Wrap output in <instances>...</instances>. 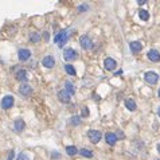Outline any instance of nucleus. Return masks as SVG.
<instances>
[{
	"instance_id": "393cba45",
	"label": "nucleus",
	"mask_w": 160,
	"mask_h": 160,
	"mask_svg": "<svg viewBox=\"0 0 160 160\" xmlns=\"http://www.w3.org/2000/svg\"><path fill=\"white\" fill-rule=\"evenodd\" d=\"M87 9H89V5L87 4H81L78 7V12H83V11H87Z\"/></svg>"
},
{
	"instance_id": "6ab92c4d",
	"label": "nucleus",
	"mask_w": 160,
	"mask_h": 160,
	"mask_svg": "<svg viewBox=\"0 0 160 160\" xmlns=\"http://www.w3.org/2000/svg\"><path fill=\"white\" fill-rule=\"evenodd\" d=\"M78 152H80V151L77 149V147H74V145H69V147H66V153H67L69 156H75Z\"/></svg>"
},
{
	"instance_id": "cd10ccee",
	"label": "nucleus",
	"mask_w": 160,
	"mask_h": 160,
	"mask_svg": "<svg viewBox=\"0 0 160 160\" xmlns=\"http://www.w3.org/2000/svg\"><path fill=\"white\" fill-rule=\"evenodd\" d=\"M14 159V151H9V153H8V159L7 160H12Z\"/></svg>"
},
{
	"instance_id": "c9c22d12",
	"label": "nucleus",
	"mask_w": 160,
	"mask_h": 160,
	"mask_svg": "<svg viewBox=\"0 0 160 160\" xmlns=\"http://www.w3.org/2000/svg\"><path fill=\"white\" fill-rule=\"evenodd\" d=\"M158 94H159V97H160V89H159V92H158Z\"/></svg>"
},
{
	"instance_id": "a878e982",
	"label": "nucleus",
	"mask_w": 160,
	"mask_h": 160,
	"mask_svg": "<svg viewBox=\"0 0 160 160\" xmlns=\"http://www.w3.org/2000/svg\"><path fill=\"white\" fill-rule=\"evenodd\" d=\"M16 160H28V156L24 152H22V153H19V156H18Z\"/></svg>"
},
{
	"instance_id": "7ed1b4c3",
	"label": "nucleus",
	"mask_w": 160,
	"mask_h": 160,
	"mask_svg": "<svg viewBox=\"0 0 160 160\" xmlns=\"http://www.w3.org/2000/svg\"><path fill=\"white\" fill-rule=\"evenodd\" d=\"M63 58H65V61L71 62V61H74V59L78 58V53L75 51L74 49H66L63 51Z\"/></svg>"
},
{
	"instance_id": "473e14b6",
	"label": "nucleus",
	"mask_w": 160,
	"mask_h": 160,
	"mask_svg": "<svg viewBox=\"0 0 160 160\" xmlns=\"http://www.w3.org/2000/svg\"><path fill=\"white\" fill-rule=\"evenodd\" d=\"M137 3H139V4H140V5H143V4H145V2H144V0H140V2H137Z\"/></svg>"
},
{
	"instance_id": "bb28decb",
	"label": "nucleus",
	"mask_w": 160,
	"mask_h": 160,
	"mask_svg": "<svg viewBox=\"0 0 160 160\" xmlns=\"http://www.w3.org/2000/svg\"><path fill=\"white\" fill-rule=\"evenodd\" d=\"M82 117H89V109L82 108Z\"/></svg>"
},
{
	"instance_id": "a211bd4d",
	"label": "nucleus",
	"mask_w": 160,
	"mask_h": 160,
	"mask_svg": "<svg viewBox=\"0 0 160 160\" xmlns=\"http://www.w3.org/2000/svg\"><path fill=\"white\" fill-rule=\"evenodd\" d=\"M65 87H66V92L70 94V96H73V94L75 93V86L70 82V81H66V82H65Z\"/></svg>"
},
{
	"instance_id": "7c9ffc66",
	"label": "nucleus",
	"mask_w": 160,
	"mask_h": 160,
	"mask_svg": "<svg viewBox=\"0 0 160 160\" xmlns=\"http://www.w3.org/2000/svg\"><path fill=\"white\" fill-rule=\"evenodd\" d=\"M43 36H45V39H46V40H49V34H47V32L43 34Z\"/></svg>"
},
{
	"instance_id": "4be33fe9",
	"label": "nucleus",
	"mask_w": 160,
	"mask_h": 160,
	"mask_svg": "<svg viewBox=\"0 0 160 160\" xmlns=\"http://www.w3.org/2000/svg\"><path fill=\"white\" fill-rule=\"evenodd\" d=\"M80 153L82 156H85V158H93V152L92 151H89V149H86V148H82L80 151Z\"/></svg>"
},
{
	"instance_id": "72a5a7b5",
	"label": "nucleus",
	"mask_w": 160,
	"mask_h": 160,
	"mask_svg": "<svg viewBox=\"0 0 160 160\" xmlns=\"http://www.w3.org/2000/svg\"><path fill=\"white\" fill-rule=\"evenodd\" d=\"M158 152L160 153V144H158Z\"/></svg>"
},
{
	"instance_id": "c756f323",
	"label": "nucleus",
	"mask_w": 160,
	"mask_h": 160,
	"mask_svg": "<svg viewBox=\"0 0 160 160\" xmlns=\"http://www.w3.org/2000/svg\"><path fill=\"white\" fill-rule=\"evenodd\" d=\"M117 139H124V133L122 132H118V137Z\"/></svg>"
},
{
	"instance_id": "dca6fc26",
	"label": "nucleus",
	"mask_w": 160,
	"mask_h": 160,
	"mask_svg": "<svg viewBox=\"0 0 160 160\" xmlns=\"http://www.w3.org/2000/svg\"><path fill=\"white\" fill-rule=\"evenodd\" d=\"M14 127H15V131L16 132H23L24 128H26V122L23 120H20V118H18V120L14 122Z\"/></svg>"
},
{
	"instance_id": "6e6552de",
	"label": "nucleus",
	"mask_w": 160,
	"mask_h": 160,
	"mask_svg": "<svg viewBox=\"0 0 160 160\" xmlns=\"http://www.w3.org/2000/svg\"><path fill=\"white\" fill-rule=\"evenodd\" d=\"M116 66H117V62H116L113 58H105L104 59V67H105L106 70H109V71L114 70Z\"/></svg>"
},
{
	"instance_id": "9b49d317",
	"label": "nucleus",
	"mask_w": 160,
	"mask_h": 160,
	"mask_svg": "<svg viewBox=\"0 0 160 160\" xmlns=\"http://www.w3.org/2000/svg\"><path fill=\"white\" fill-rule=\"evenodd\" d=\"M15 78H16V81H19V82H26L27 71L24 69H19V70H16V73H15Z\"/></svg>"
},
{
	"instance_id": "4468645a",
	"label": "nucleus",
	"mask_w": 160,
	"mask_h": 160,
	"mask_svg": "<svg viewBox=\"0 0 160 160\" xmlns=\"http://www.w3.org/2000/svg\"><path fill=\"white\" fill-rule=\"evenodd\" d=\"M105 141H106V144H109V145H114L116 141H117V136H116V133L108 132V133L105 134Z\"/></svg>"
},
{
	"instance_id": "5701e85b",
	"label": "nucleus",
	"mask_w": 160,
	"mask_h": 160,
	"mask_svg": "<svg viewBox=\"0 0 160 160\" xmlns=\"http://www.w3.org/2000/svg\"><path fill=\"white\" fill-rule=\"evenodd\" d=\"M30 40L31 42H34V43H38L40 40V35L39 34H36V32H31L30 34Z\"/></svg>"
},
{
	"instance_id": "2eb2a0df",
	"label": "nucleus",
	"mask_w": 160,
	"mask_h": 160,
	"mask_svg": "<svg viewBox=\"0 0 160 160\" xmlns=\"http://www.w3.org/2000/svg\"><path fill=\"white\" fill-rule=\"evenodd\" d=\"M129 47H131V51L133 53V54H139L141 50H143V45H141L140 42H131Z\"/></svg>"
},
{
	"instance_id": "f03ea898",
	"label": "nucleus",
	"mask_w": 160,
	"mask_h": 160,
	"mask_svg": "<svg viewBox=\"0 0 160 160\" xmlns=\"http://www.w3.org/2000/svg\"><path fill=\"white\" fill-rule=\"evenodd\" d=\"M144 80H145L147 83L155 85V83H158V81H159V75L156 74L155 71H148V73L144 74Z\"/></svg>"
},
{
	"instance_id": "ddd939ff",
	"label": "nucleus",
	"mask_w": 160,
	"mask_h": 160,
	"mask_svg": "<svg viewBox=\"0 0 160 160\" xmlns=\"http://www.w3.org/2000/svg\"><path fill=\"white\" fill-rule=\"evenodd\" d=\"M147 55H148L149 61H152V62H159L160 61V53L158 50H149Z\"/></svg>"
},
{
	"instance_id": "1a4fd4ad",
	"label": "nucleus",
	"mask_w": 160,
	"mask_h": 160,
	"mask_svg": "<svg viewBox=\"0 0 160 160\" xmlns=\"http://www.w3.org/2000/svg\"><path fill=\"white\" fill-rule=\"evenodd\" d=\"M18 56H19V59H20L22 62H26V61L30 59L31 51H30V50H27V49H20L18 51Z\"/></svg>"
},
{
	"instance_id": "aec40b11",
	"label": "nucleus",
	"mask_w": 160,
	"mask_h": 160,
	"mask_svg": "<svg viewBox=\"0 0 160 160\" xmlns=\"http://www.w3.org/2000/svg\"><path fill=\"white\" fill-rule=\"evenodd\" d=\"M139 18L141 19V20H148L149 19V12L148 11H145V9H140L139 11Z\"/></svg>"
},
{
	"instance_id": "412c9836",
	"label": "nucleus",
	"mask_w": 160,
	"mask_h": 160,
	"mask_svg": "<svg viewBox=\"0 0 160 160\" xmlns=\"http://www.w3.org/2000/svg\"><path fill=\"white\" fill-rule=\"evenodd\" d=\"M65 71H66V73H67L69 75H75V74H77V71H75L74 66H71V65H66V66H65Z\"/></svg>"
},
{
	"instance_id": "c85d7f7f",
	"label": "nucleus",
	"mask_w": 160,
	"mask_h": 160,
	"mask_svg": "<svg viewBox=\"0 0 160 160\" xmlns=\"http://www.w3.org/2000/svg\"><path fill=\"white\" fill-rule=\"evenodd\" d=\"M53 158H56V159H59V158H61V155H59V153L58 152H53Z\"/></svg>"
},
{
	"instance_id": "0eeeda50",
	"label": "nucleus",
	"mask_w": 160,
	"mask_h": 160,
	"mask_svg": "<svg viewBox=\"0 0 160 160\" xmlns=\"http://www.w3.org/2000/svg\"><path fill=\"white\" fill-rule=\"evenodd\" d=\"M80 45H81V47H82V49L89 50V49H92V47H93V42L90 40L89 36L83 35V36L80 38Z\"/></svg>"
},
{
	"instance_id": "f3484780",
	"label": "nucleus",
	"mask_w": 160,
	"mask_h": 160,
	"mask_svg": "<svg viewBox=\"0 0 160 160\" xmlns=\"http://www.w3.org/2000/svg\"><path fill=\"white\" fill-rule=\"evenodd\" d=\"M125 106H127V109L128 111H132V112H134L136 111V102L133 101L132 98H128V100H125Z\"/></svg>"
},
{
	"instance_id": "f257e3e1",
	"label": "nucleus",
	"mask_w": 160,
	"mask_h": 160,
	"mask_svg": "<svg viewBox=\"0 0 160 160\" xmlns=\"http://www.w3.org/2000/svg\"><path fill=\"white\" fill-rule=\"evenodd\" d=\"M69 40V32L66 30H63V31H61L59 34H56L55 35V38H54V42L58 45V47L59 49H62V47L65 46V43Z\"/></svg>"
},
{
	"instance_id": "f704fd0d",
	"label": "nucleus",
	"mask_w": 160,
	"mask_h": 160,
	"mask_svg": "<svg viewBox=\"0 0 160 160\" xmlns=\"http://www.w3.org/2000/svg\"><path fill=\"white\" fill-rule=\"evenodd\" d=\"M158 114H159V117H160V108L158 109Z\"/></svg>"
},
{
	"instance_id": "b1692460",
	"label": "nucleus",
	"mask_w": 160,
	"mask_h": 160,
	"mask_svg": "<svg viewBox=\"0 0 160 160\" xmlns=\"http://www.w3.org/2000/svg\"><path fill=\"white\" fill-rule=\"evenodd\" d=\"M70 124H73V125H80V124H81V118L77 117V116H74V117L70 118Z\"/></svg>"
},
{
	"instance_id": "2f4dec72",
	"label": "nucleus",
	"mask_w": 160,
	"mask_h": 160,
	"mask_svg": "<svg viewBox=\"0 0 160 160\" xmlns=\"http://www.w3.org/2000/svg\"><path fill=\"white\" fill-rule=\"evenodd\" d=\"M122 74V70H118L117 73H114V75H121Z\"/></svg>"
},
{
	"instance_id": "39448f33",
	"label": "nucleus",
	"mask_w": 160,
	"mask_h": 160,
	"mask_svg": "<svg viewBox=\"0 0 160 160\" xmlns=\"http://www.w3.org/2000/svg\"><path fill=\"white\" fill-rule=\"evenodd\" d=\"M32 87L30 86L28 83H22L20 85V87H19V93L22 94L23 97H28V96H31L32 94Z\"/></svg>"
},
{
	"instance_id": "20e7f679",
	"label": "nucleus",
	"mask_w": 160,
	"mask_h": 160,
	"mask_svg": "<svg viewBox=\"0 0 160 160\" xmlns=\"http://www.w3.org/2000/svg\"><path fill=\"white\" fill-rule=\"evenodd\" d=\"M87 137H89V140L92 141L93 144H97V143H100V140H101V137H102V134H101V132L100 131H89L87 132Z\"/></svg>"
},
{
	"instance_id": "f8f14e48",
	"label": "nucleus",
	"mask_w": 160,
	"mask_h": 160,
	"mask_svg": "<svg viewBox=\"0 0 160 160\" xmlns=\"http://www.w3.org/2000/svg\"><path fill=\"white\" fill-rule=\"evenodd\" d=\"M70 97L71 96L66 92V89L65 90H59V92H58V100L61 102H63V104H69V102H70Z\"/></svg>"
},
{
	"instance_id": "9d476101",
	"label": "nucleus",
	"mask_w": 160,
	"mask_h": 160,
	"mask_svg": "<svg viewBox=\"0 0 160 160\" xmlns=\"http://www.w3.org/2000/svg\"><path fill=\"white\" fill-rule=\"evenodd\" d=\"M42 65L45 66V67H47V69H53L55 66V59L53 58L51 55H47V56H45V58L42 59Z\"/></svg>"
},
{
	"instance_id": "423d86ee",
	"label": "nucleus",
	"mask_w": 160,
	"mask_h": 160,
	"mask_svg": "<svg viewBox=\"0 0 160 160\" xmlns=\"http://www.w3.org/2000/svg\"><path fill=\"white\" fill-rule=\"evenodd\" d=\"M14 102H15V100H14V97H12V96H5V97H3V100H2V108H3V109H9V108H12V106H14Z\"/></svg>"
}]
</instances>
